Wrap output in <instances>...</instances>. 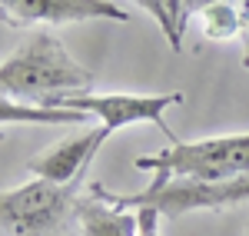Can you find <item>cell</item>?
<instances>
[{
	"label": "cell",
	"instance_id": "obj_1",
	"mask_svg": "<svg viewBox=\"0 0 249 236\" xmlns=\"http://www.w3.org/2000/svg\"><path fill=\"white\" fill-rule=\"evenodd\" d=\"M0 87L7 100L23 97L34 103H47L57 97H73V93H90L93 87V70L80 67L67 54L57 34L40 30L20 47L17 54L0 63Z\"/></svg>",
	"mask_w": 249,
	"mask_h": 236
},
{
	"label": "cell",
	"instance_id": "obj_2",
	"mask_svg": "<svg viewBox=\"0 0 249 236\" xmlns=\"http://www.w3.org/2000/svg\"><path fill=\"white\" fill-rule=\"evenodd\" d=\"M136 170H150V186L166 183H230L249 173V133L210 137L193 143H173L156 157H140Z\"/></svg>",
	"mask_w": 249,
	"mask_h": 236
},
{
	"label": "cell",
	"instance_id": "obj_3",
	"mask_svg": "<svg viewBox=\"0 0 249 236\" xmlns=\"http://www.w3.org/2000/svg\"><path fill=\"white\" fill-rule=\"evenodd\" d=\"M96 200L110 203L116 210H143L153 206L160 217H186L193 210H230L249 200V173L230 183H166V186H146L143 193H113L93 183L90 190Z\"/></svg>",
	"mask_w": 249,
	"mask_h": 236
},
{
	"label": "cell",
	"instance_id": "obj_4",
	"mask_svg": "<svg viewBox=\"0 0 249 236\" xmlns=\"http://www.w3.org/2000/svg\"><path fill=\"white\" fill-rule=\"evenodd\" d=\"M183 103V93H73V97H57L47 100L40 107H60V110H77L87 117H96L110 133L123 130V127H133V123H156L160 133H166L173 140V130L163 123V113ZM179 143V140H173Z\"/></svg>",
	"mask_w": 249,
	"mask_h": 236
},
{
	"label": "cell",
	"instance_id": "obj_5",
	"mask_svg": "<svg viewBox=\"0 0 249 236\" xmlns=\"http://www.w3.org/2000/svg\"><path fill=\"white\" fill-rule=\"evenodd\" d=\"M73 206V183L60 186L50 180H30L0 197V219L14 236H43L53 233Z\"/></svg>",
	"mask_w": 249,
	"mask_h": 236
},
{
	"label": "cell",
	"instance_id": "obj_6",
	"mask_svg": "<svg viewBox=\"0 0 249 236\" xmlns=\"http://www.w3.org/2000/svg\"><path fill=\"white\" fill-rule=\"evenodd\" d=\"M0 10L7 23L30 27V23H80V20H120L126 23L130 14L110 0H3Z\"/></svg>",
	"mask_w": 249,
	"mask_h": 236
},
{
	"label": "cell",
	"instance_id": "obj_7",
	"mask_svg": "<svg viewBox=\"0 0 249 236\" xmlns=\"http://www.w3.org/2000/svg\"><path fill=\"white\" fill-rule=\"evenodd\" d=\"M107 137H110L107 127L77 133V137L57 143L53 150H47L43 157L30 160L27 170L37 173V180H50V183H60V186H70V183H77V177L90 166V160H93L96 150L107 143Z\"/></svg>",
	"mask_w": 249,
	"mask_h": 236
},
{
	"label": "cell",
	"instance_id": "obj_8",
	"mask_svg": "<svg viewBox=\"0 0 249 236\" xmlns=\"http://www.w3.org/2000/svg\"><path fill=\"white\" fill-rule=\"evenodd\" d=\"M73 217H77L83 236H140V213L116 210L110 203L96 200L93 193L87 200H77Z\"/></svg>",
	"mask_w": 249,
	"mask_h": 236
},
{
	"label": "cell",
	"instance_id": "obj_9",
	"mask_svg": "<svg viewBox=\"0 0 249 236\" xmlns=\"http://www.w3.org/2000/svg\"><path fill=\"white\" fill-rule=\"evenodd\" d=\"M143 7H146V14H153V20L160 23L166 43H170L173 50H179V47H183V30H186V23H190L193 14H199L203 3H193V0H146Z\"/></svg>",
	"mask_w": 249,
	"mask_h": 236
},
{
	"label": "cell",
	"instance_id": "obj_10",
	"mask_svg": "<svg viewBox=\"0 0 249 236\" xmlns=\"http://www.w3.org/2000/svg\"><path fill=\"white\" fill-rule=\"evenodd\" d=\"M0 120H3V123H87V113L60 110V107H40V103H34V107H20V103L3 100Z\"/></svg>",
	"mask_w": 249,
	"mask_h": 236
},
{
	"label": "cell",
	"instance_id": "obj_11",
	"mask_svg": "<svg viewBox=\"0 0 249 236\" xmlns=\"http://www.w3.org/2000/svg\"><path fill=\"white\" fill-rule=\"evenodd\" d=\"M199 27L206 40H230L239 34V3H203Z\"/></svg>",
	"mask_w": 249,
	"mask_h": 236
},
{
	"label": "cell",
	"instance_id": "obj_12",
	"mask_svg": "<svg viewBox=\"0 0 249 236\" xmlns=\"http://www.w3.org/2000/svg\"><path fill=\"white\" fill-rule=\"evenodd\" d=\"M136 213H140V236H160V210L143 206Z\"/></svg>",
	"mask_w": 249,
	"mask_h": 236
},
{
	"label": "cell",
	"instance_id": "obj_13",
	"mask_svg": "<svg viewBox=\"0 0 249 236\" xmlns=\"http://www.w3.org/2000/svg\"><path fill=\"white\" fill-rule=\"evenodd\" d=\"M239 37H243V47H246V54H243V67L249 70V0L239 3Z\"/></svg>",
	"mask_w": 249,
	"mask_h": 236
},
{
	"label": "cell",
	"instance_id": "obj_14",
	"mask_svg": "<svg viewBox=\"0 0 249 236\" xmlns=\"http://www.w3.org/2000/svg\"><path fill=\"white\" fill-rule=\"evenodd\" d=\"M246 236H249V233H246Z\"/></svg>",
	"mask_w": 249,
	"mask_h": 236
}]
</instances>
